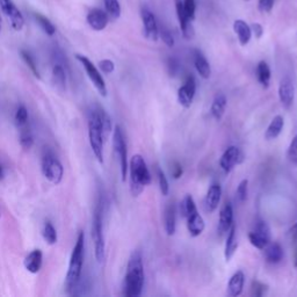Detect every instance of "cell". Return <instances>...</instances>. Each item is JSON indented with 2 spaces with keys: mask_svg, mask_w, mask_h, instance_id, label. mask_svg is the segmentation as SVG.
Returning <instances> with one entry per match:
<instances>
[{
  "mask_svg": "<svg viewBox=\"0 0 297 297\" xmlns=\"http://www.w3.org/2000/svg\"><path fill=\"white\" fill-rule=\"evenodd\" d=\"M144 288V266L139 251H133L130 255L125 278L123 294L127 297H138Z\"/></svg>",
  "mask_w": 297,
  "mask_h": 297,
  "instance_id": "1",
  "label": "cell"
},
{
  "mask_svg": "<svg viewBox=\"0 0 297 297\" xmlns=\"http://www.w3.org/2000/svg\"><path fill=\"white\" fill-rule=\"evenodd\" d=\"M84 255H85V235L84 232L80 231L77 238L76 245L72 250L71 258H70L69 269L65 276L64 290L66 294L71 295L78 286L80 275H82L83 263H84Z\"/></svg>",
  "mask_w": 297,
  "mask_h": 297,
  "instance_id": "2",
  "label": "cell"
},
{
  "mask_svg": "<svg viewBox=\"0 0 297 297\" xmlns=\"http://www.w3.org/2000/svg\"><path fill=\"white\" fill-rule=\"evenodd\" d=\"M130 171V192L133 196H138L144 191V187L152 182V176L150 173L144 158L141 155L131 157L129 163Z\"/></svg>",
  "mask_w": 297,
  "mask_h": 297,
  "instance_id": "3",
  "label": "cell"
},
{
  "mask_svg": "<svg viewBox=\"0 0 297 297\" xmlns=\"http://www.w3.org/2000/svg\"><path fill=\"white\" fill-rule=\"evenodd\" d=\"M88 138L91 144L92 151L100 164H103V137L102 126L100 121L98 108L93 107V109L88 112Z\"/></svg>",
  "mask_w": 297,
  "mask_h": 297,
  "instance_id": "4",
  "label": "cell"
},
{
  "mask_svg": "<svg viewBox=\"0 0 297 297\" xmlns=\"http://www.w3.org/2000/svg\"><path fill=\"white\" fill-rule=\"evenodd\" d=\"M92 238L94 242V255L98 262L101 263L105 260V238H103L102 229V209L101 205L98 203L93 213L92 221Z\"/></svg>",
  "mask_w": 297,
  "mask_h": 297,
  "instance_id": "5",
  "label": "cell"
},
{
  "mask_svg": "<svg viewBox=\"0 0 297 297\" xmlns=\"http://www.w3.org/2000/svg\"><path fill=\"white\" fill-rule=\"evenodd\" d=\"M113 146H114V151L119 158L122 181H126L129 170L128 150H127L125 135H123V131L120 126H116L114 128V133H113Z\"/></svg>",
  "mask_w": 297,
  "mask_h": 297,
  "instance_id": "6",
  "label": "cell"
},
{
  "mask_svg": "<svg viewBox=\"0 0 297 297\" xmlns=\"http://www.w3.org/2000/svg\"><path fill=\"white\" fill-rule=\"evenodd\" d=\"M42 173L50 182L58 185L61 183L63 175H64V169L61 162L56 158L52 152H45L42 157Z\"/></svg>",
  "mask_w": 297,
  "mask_h": 297,
  "instance_id": "7",
  "label": "cell"
},
{
  "mask_svg": "<svg viewBox=\"0 0 297 297\" xmlns=\"http://www.w3.org/2000/svg\"><path fill=\"white\" fill-rule=\"evenodd\" d=\"M76 58L77 61L83 65V68L85 69L89 80L93 83V85L95 86V88L98 89L100 94L102 96H107V86H106L105 79L102 78L101 73L99 72V70L96 69V66L84 55H79V53H77Z\"/></svg>",
  "mask_w": 297,
  "mask_h": 297,
  "instance_id": "8",
  "label": "cell"
},
{
  "mask_svg": "<svg viewBox=\"0 0 297 297\" xmlns=\"http://www.w3.org/2000/svg\"><path fill=\"white\" fill-rule=\"evenodd\" d=\"M249 239L250 243L255 249L263 250L272 242L271 228H269L265 221H259L255 224V229L249 233Z\"/></svg>",
  "mask_w": 297,
  "mask_h": 297,
  "instance_id": "9",
  "label": "cell"
},
{
  "mask_svg": "<svg viewBox=\"0 0 297 297\" xmlns=\"http://www.w3.org/2000/svg\"><path fill=\"white\" fill-rule=\"evenodd\" d=\"M0 7H1V11L4 12V14H6V16L11 20L13 29L16 32L21 31L23 25H25V19H23L21 12L16 8L13 0H0Z\"/></svg>",
  "mask_w": 297,
  "mask_h": 297,
  "instance_id": "10",
  "label": "cell"
},
{
  "mask_svg": "<svg viewBox=\"0 0 297 297\" xmlns=\"http://www.w3.org/2000/svg\"><path fill=\"white\" fill-rule=\"evenodd\" d=\"M141 16L143 28H144V36L146 39L156 42L159 38V28L158 25H157L155 14L148 7H142Z\"/></svg>",
  "mask_w": 297,
  "mask_h": 297,
  "instance_id": "11",
  "label": "cell"
},
{
  "mask_svg": "<svg viewBox=\"0 0 297 297\" xmlns=\"http://www.w3.org/2000/svg\"><path fill=\"white\" fill-rule=\"evenodd\" d=\"M196 92V82L193 76H188L183 83V85L178 89V101L185 108L192 106Z\"/></svg>",
  "mask_w": 297,
  "mask_h": 297,
  "instance_id": "12",
  "label": "cell"
},
{
  "mask_svg": "<svg viewBox=\"0 0 297 297\" xmlns=\"http://www.w3.org/2000/svg\"><path fill=\"white\" fill-rule=\"evenodd\" d=\"M279 99L285 108L289 109L293 106L294 99H295V86L289 77H285L280 82Z\"/></svg>",
  "mask_w": 297,
  "mask_h": 297,
  "instance_id": "13",
  "label": "cell"
},
{
  "mask_svg": "<svg viewBox=\"0 0 297 297\" xmlns=\"http://www.w3.org/2000/svg\"><path fill=\"white\" fill-rule=\"evenodd\" d=\"M175 9L183 38L187 40L193 39L194 38V28H193L192 20L187 16L185 9H183L182 0H175Z\"/></svg>",
  "mask_w": 297,
  "mask_h": 297,
  "instance_id": "14",
  "label": "cell"
},
{
  "mask_svg": "<svg viewBox=\"0 0 297 297\" xmlns=\"http://www.w3.org/2000/svg\"><path fill=\"white\" fill-rule=\"evenodd\" d=\"M240 158H242V153H240L239 149L235 145L229 146L219 159V166L225 173H230L236 164L240 162Z\"/></svg>",
  "mask_w": 297,
  "mask_h": 297,
  "instance_id": "15",
  "label": "cell"
},
{
  "mask_svg": "<svg viewBox=\"0 0 297 297\" xmlns=\"http://www.w3.org/2000/svg\"><path fill=\"white\" fill-rule=\"evenodd\" d=\"M86 20L93 31L101 32L108 25V14L100 8H93L88 12Z\"/></svg>",
  "mask_w": 297,
  "mask_h": 297,
  "instance_id": "16",
  "label": "cell"
},
{
  "mask_svg": "<svg viewBox=\"0 0 297 297\" xmlns=\"http://www.w3.org/2000/svg\"><path fill=\"white\" fill-rule=\"evenodd\" d=\"M222 198V187L218 183H213L209 187L208 192L205 198V209L207 212H213L216 209L218 208L219 202H221Z\"/></svg>",
  "mask_w": 297,
  "mask_h": 297,
  "instance_id": "17",
  "label": "cell"
},
{
  "mask_svg": "<svg viewBox=\"0 0 297 297\" xmlns=\"http://www.w3.org/2000/svg\"><path fill=\"white\" fill-rule=\"evenodd\" d=\"M233 224V208L231 203H225L223 207L221 212H219V221H218V232L219 235L228 233Z\"/></svg>",
  "mask_w": 297,
  "mask_h": 297,
  "instance_id": "18",
  "label": "cell"
},
{
  "mask_svg": "<svg viewBox=\"0 0 297 297\" xmlns=\"http://www.w3.org/2000/svg\"><path fill=\"white\" fill-rule=\"evenodd\" d=\"M176 209L173 202H169L164 210V229L168 236H173L176 229Z\"/></svg>",
  "mask_w": 297,
  "mask_h": 297,
  "instance_id": "19",
  "label": "cell"
},
{
  "mask_svg": "<svg viewBox=\"0 0 297 297\" xmlns=\"http://www.w3.org/2000/svg\"><path fill=\"white\" fill-rule=\"evenodd\" d=\"M43 262V253L41 250H34L26 256L23 265H25L26 269L32 274H36L40 272L42 267Z\"/></svg>",
  "mask_w": 297,
  "mask_h": 297,
  "instance_id": "20",
  "label": "cell"
},
{
  "mask_svg": "<svg viewBox=\"0 0 297 297\" xmlns=\"http://www.w3.org/2000/svg\"><path fill=\"white\" fill-rule=\"evenodd\" d=\"M245 285V275L242 271L236 272L229 280L228 283V294L232 297L242 295Z\"/></svg>",
  "mask_w": 297,
  "mask_h": 297,
  "instance_id": "21",
  "label": "cell"
},
{
  "mask_svg": "<svg viewBox=\"0 0 297 297\" xmlns=\"http://www.w3.org/2000/svg\"><path fill=\"white\" fill-rule=\"evenodd\" d=\"M265 252H263V255H265L266 261L268 263H279L285 256V253H283V249L282 246L279 244V243H269L268 245L266 246Z\"/></svg>",
  "mask_w": 297,
  "mask_h": 297,
  "instance_id": "22",
  "label": "cell"
},
{
  "mask_svg": "<svg viewBox=\"0 0 297 297\" xmlns=\"http://www.w3.org/2000/svg\"><path fill=\"white\" fill-rule=\"evenodd\" d=\"M233 31H235L239 43L242 45H246L252 38L251 27L246 23L244 20H236L233 22Z\"/></svg>",
  "mask_w": 297,
  "mask_h": 297,
  "instance_id": "23",
  "label": "cell"
},
{
  "mask_svg": "<svg viewBox=\"0 0 297 297\" xmlns=\"http://www.w3.org/2000/svg\"><path fill=\"white\" fill-rule=\"evenodd\" d=\"M186 221H187V229H188L189 235L192 237H199L203 231H205V228H206L205 219H203L202 216L200 215L199 212H195L194 215L189 216Z\"/></svg>",
  "mask_w": 297,
  "mask_h": 297,
  "instance_id": "24",
  "label": "cell"
},
{
  "mask_svg": "<svg viewBox=\"0 0 297 297\" xmlns=\"http://www.w3.org/2000/svg\"><path fill=\"white\" fill-rule=\"evenodd\" d=\"M238 248V240H237V230L236 225L232 224L231 228L228 231V237H226L225 249H224V258L225 261L229 262L235 255L236 250Z\"/></svg>",
  "mask_w": 297,
  "mask_h": 297,
  "instance_id": "25",
  "label": "cell"
},
{
  "mask_svg": "<svg viewBox=\"0 0 297 297\" xmlns=\"http://www.w3.org/2000/svg\"><path fill=\"white\" fill-rule=\"evenodd\" d=\"M283 127H285V119L281 115H276L274 119L272 120L269 126L267 127L265 132V138L267 141H273V139L278 138L280 133L282 132Z\"/></svg>",
  "mask_w": 297,
  "mask_h": 297,
  "instance_id": "26",
  "label": "cell"
},
{
  "mask_svg": "<svg viewBox=\"0 0 297 297\" xmlns=\"http://www.w3.org/2000/svg\"><path fill=\"white\" fill-rule=\"evenodd\" d=\"M226 98L224 94H217L213 98V101L212 103V108H210V112H212V118L216 120V121H221L223 115H224L225 109H226Z\"/></svg>",
  "mask_w": 297,
  "mask_h": 297,
  "instance_id": "27",
  "label": "cell"
},
{
  "mask_svg": "<svg viewBox=\"0 0 297 297\" xmlns=\"http://www.w3.org/2000/svg\"><path fill=\"white\" fill-rule=\"evenodd\" d=\"M194 65L195 69L200 77L203 79H209L210 75H212V69H210L209 62L207 61V58L202 55L200 51H195L194 53Z\"/></svg>",
  "mask_w": 297,
  "mask_h": 297,
  "instance_id": "28",
  "label": "cell"
},
{
  "mask_svg": "<svg viewBox=\"0 0 297 297\" xmlns=\"http://www.w3.org/2000/svg\"><path fill=\"white\" fill-rule=\"evenodd\" d=\"M271 77H272V73L268 64H267L265 61L259 62L258 66H256V78H258V82L260 83V85H261L263 88H267L269 86Z\"/></svg>",
  "mask_w": 297,
  "mask_h": 297,
  "instance_id": "29",
  "label": "cell"
},
{
  "mask_svg": "<svg viewBox=\"0 0 297 297\" xmlns=\"http://www.w3.org/2000/svg\"><path fill=\"white\" fill-rule=\"evenodd\" d=\"M195 212H198V208H196L194 199L192 198V195L187 194L180 203V213L183 218L187 219L189 216L194 215Z\"/></svg>",
  "mask_w": 297,
  "mask_h": 297,
  "instance_id": "30",
  "label": "cell"
},
{
  "mask_svg": "<svg viewBox=\"0 0 297 297\" xmlns=\"http://www.w3.org/2000/svg\"><path fill=\"white\" fill-rule=\"evenodd\" d=\"M20 129V135H19V139H20V144L23 149L29 150L34 144V137H33L32 130L29 128L28 125L19 127Z\"/></svg>",
  "mask_w": 297,
  "mask_h": 297,
  "instance_id": "31",
  "label": "cell"
},
{
  "mask_svg": "<svg viewBox=\"0 0 297 297\" xmlns=\"http://www.w3.org/2000/svg\"><path fill=\"white\" fill-rule=\"evenodd\" d=\"M52 79L55 84L62 88H65V83H66V75L64 66L61 63H56L52 68Z\"/></svg>",
  "mask_w": 297,
  "mask_h": 297,
  "instance_id": "32",
  "label": "cell"
},
{
  "mask_svg": "<svg viewBox=\"0 0 297 297\" xmlns=\"http://www.w3.org/2000/svg\"><path fill=\"white\" fill-rule=\"evenodd\" d=\"M34 16H35V20L38 21V23L40 25V27H41V28L43 29V32H44L46 35L52 36L53 34H55L56 27L51 21H50L48 18H46V16L42 15V14H39V13H36Z\"/></svg>",
  "mask_w": 297,
  "mask_h": 297,
  "instance_id": "33",
  "label": "cell"
},
{
  "mask_svg": "<svg viewBox=\"0 0 297 297\" xmlns=\"http://www.w3.org/2000/svg\"><path fill=\"white\" fill-rule=\"evenodd\" d=\"M98 108V113L100 116V121H101V126H102V131H103V137L105 139L107 138V136L109 135V132L112 131V119L109 118V115L107 114V112L102 107L96 106Z\"/></svg>",
  "mask_w": 297,
  "mask_h": 297,
  "instance_id": "34",
  "label": "cell"
},
{
  "mask_svg": "<svg viewBox=\"0 0 297 297\" xmlns=\"http://www.w3.org/2000/svg\"><path fill=\"white\" fill-rule=\"evenodd\" d=\"M42 235L49 245H53L57 243V231H56V229L53 228V225L50 222H45L44 226H43Z\"/></svg>",
  "mask_w": 297,
  "mask_h": 297,
  "instance_id": "35",
  "label": "cell"
},
{
  "mask_svg": "<svg viewBox=\"0 0 297 297\" xmlns=\"http://www.w3.org/2000/svg\"><path fill=\"white\" fill-rule=\"evenodd\" d=\"M107 14L112 19H119L121 15V6L119 0H103Z\"/></svg>",
  "mask_w": 297,
  "mask_h": 297,
  "instance_id": "36",
  "label": "cell"
},
{
  "mask_svg": "<svg viewBox=\"0 0 297 297\" xmlns=\"http://www.w3.org/2000/svg\"><path fill=\"white\" fill-rule=\"evenodd\" d=\"M20 55H21V57L23 61H25L26 64L29 66V69L32 70V72L34 73V76L38 77L39 79L41 78V76H40V71L38 69V65H36L34 56H33L29 51H27V50H21V51H20Z\"/></svg>",
  "mask_w": 297,
  "mask_h": 297,
  "instance_id": "37",
  "label": "cell"
},
{
  "mask_svg": "<svg viewBox=\"0 0 297 297\" xmlns=\"http://www.w3.org/2000/svg\"><path fill=\"white\" fill-rule=\"evenodd\" d=\"M248 194H249V180L243 179L239 182L238 187H237L236 191V200L239 203H244L248 200Z\"/></svg>",
  "mask_w": 297,
  "mask_h": 297,
  "instance_id": "38",
  "label": "cell"
},
{
  "mask_svg": "<svg viewBox=\"0 0 297 297\" xmlns=\"http://www.w3.org/2000/svg\"><path fill=\"white\" fill-rule=\"evenodd\" d=\"M157 178H158L160 193H162V195L168 196L170 193V186H169L168 178H166L165 173L163 172V170L159 168H157Z\"/></svg>",
  "mask_w": 297,
  "mask_h": 297,
  "instance_id": "39",
  "label": "cell"
},
{
  "mask_svg": "<svg viewBox=\"0 0 297 297\" xmlns=\"http://www.w3.org/2000/svg\"><path fill=\"white\" fill-rule=\"evenodd\" d=\"M28 111L25 106H20L15 113V122L18 127L28 125Z\"/></svg>",
  "mask_w": 297,
  "mask_h": 297,
  "instance_id": "40",
  "label": "cell"
},
{
  "mask_svg": "<svg viewBox=\"0 0 297 297\" xmlns=\"http://www.w3.org/2000/svg\"><path fill=\"white\" fill-rule=\"evenodd\" d=\"M287 158L292 164L297 165V135L290 142L288 151H287Z\"/></svg>",
  "mask_w": 297,
  "mask_h": 297,
  "instance_id": "41",
  "label": "cell"
},
{
  "mask_svg": "<svg viewBox=\"0 0 297 297\" xmlns=\"http://www.w3.org/2000/svg\"><path fill=\"white\" fill-rule=\"evenodd\" d=\"M182 4L187 16H188V18L193 21V20L195 19V11H196L195 0H183Z\"/></svg>",
  "mask_w": 297,
  "mask_h": 297,
  "instance_id": "42",
  "label": "cell"
},
{
  "mask_svg": "<svg viewBox=\"0 0 297 297\" xmlns=\"http://www.w3.org/2000/svg\"><path fill=\"white\" fill-rule=\"evenodd\" d=\"M159 36L160 39L163 40V42H164L168 46H170V48H172V46L174 45V38H173L171 32L168 31L166 28L159 29Z\"/></svg>",
  "mask_w": 297,
  "mask_h": 297,
  "instance_id": "43",
  "label": "cell"
},
{
  "mask_svg": "<svg viewBox=\"0 0 297 297\" xmlns=\"http://www.w3.org/2000/svg\"><path fill=\"white\" fill-rule=\"evenodd\" d=\"M99 68L103 73L109 75V73L114 72L115 64H114V62L111 61V59H102V61L99 62Z\"/></svg>",
  "mask_w": 297,
  "mask_h": 297,
  "instance_id": "44",
  "label": "cell"
},
{
  "mask_svg": "<svg viewBox=\"0 0 297 297\" xmlns=\"http://www.w3.org/2000/svg\"><path fill=\"white\" fill-rule=\"evenodd\" d=\"M274 6V0H259L258 7L261 13H269Z\"/></svg>",
  "mask_w": 297,
  "mask_h": 297,
  "instance_id": "45",
  "label": "cell"
},
{
  "mask_svg": "<svg viewBox=\"0 0 297 297\" xmlns=\"http://www.w3.org/2000/svg\"><path fill=\"white\" fill-rule=\"evenodd\" d=\"M179 68H180V65H179L178 59L169 58V61H168V69H169L170 76L174 77L176 75V73H178Z\"/></svg>",
  "mask_w": 297,
  "mask_h": 297,
  "instance_id": "46",
  "label": "cell"
},
{
  "mask_svg": "<svg viewBox=\"0 0 297 297\" xmlns=\"http://www.w3.org/2000/svg\"><path fill=\"white\" fill-rule=\"evenodd\" d=\"M265 290H266V286L262 285L261 282H259V281L253 282V285H252L253 295H255L256 297L262 296L263 294H265Z\"/></svg>",
  "mask_w": 297,
  "mask_h": 297,
  "instance_id": "47",
  "label": "cell"
},
{
  "mask_svg": "<svg viewBox=\"0 0 297 297\" xmlns=\"http://www.w3.org/2000/svg\"><path fill=\"white\" fill-rule=\"evenodd\" d=\"M251 31H252V33H255V38H258V39H260L262 36V34H263V28H262V26L260 25V23H253V25L251 26Z\"/></svg>",
  "mask_w": 297,
  "mask_h": 297,
  "instance_id": "48",
  "label": "cell"
},
{
  "mask_svg": "<svg viewBox=\"0 0 297 297\" xmlns=\"http://www.w3.org/2000/svg\"><path fill=\"white\" fill-rule=\"evenodd\" d=\"M182 173H183L182 166L178 164V163H175L174 166H173V170H172V176L174 179H179V178H181Z\"/></svg>",
  "mask_w": 297,
  "mask_h": 297,
  "instance_id": "49",
  "label": "cell"
},
{
  "mask_svg": "<svg viewBox=\"0 0 297 297\" xmlns=\"http://www.w3.org/2000/svg\"><path fill=\"white\" fill-rule=\"evenodd\" d=\"M289 236H290V239H292V242L297 243V223H295V224L290 228Z\"/></svg>",
  "mask_w": 297,
  "mask_h": 297,
  "instance_id": "50",
  "label": "cell"
},
{
  "mask_svg": "<svg viewBox=\"0 0 297 297\" xmlns=\"http://www.w3.org/2000/svg\"><path fill=\"white\" fill-rule=\"evenodd\" d=\"M294 265H295V267H297V246L295 249V255H294Z\"/></svg>",
  "mask_w": 297,
  "mask_h": 297,
  "instance_id": "51",
  "label": "cell"
},
{
  "mask_svg": "<svg viewBox=\"0 0 297 297\" xmlns=\"http://www.w3.org/2000/svg\"><path fill=\"white\" fill-rule=\"evenodd\" d=\"M4 179V170H2L1 165H0V180Z\"/></svg>",
  "mask_w": 297,
  "mask_h": 297,
  "instance_id": "52",
  "label": "cell"
},
{
  "mask_svg": "<svg viewBox=\"0 0 297 297\" xmlns=\"http://www.w3.org/2000/svg\"><path fill=\"white\" fill-rule=\"evenodd\" d=\"M0 31H1V15H0Z\"/></svg>",
  "mask_w": 297,
  "mask_h": 297,
  "instance_id": "53",
  "label": "cell"
}]
</instances>
